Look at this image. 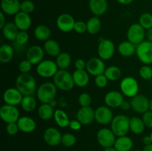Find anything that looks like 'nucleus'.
Returning <instances> with one entry per match:
<instances>
[{"instance_id": "obj_25", "label": "nucleus", "mask_w": 152, "mask_h": 151, "mask_svg": "<svg viewBox=\"0 0 152 151\" xmlns=\"http://www.w3.org/2000/svg\"><path fill=\"white\" fill-rule=\"evenodd\" d=\"M89 75L86 70H75L73 73V79L76 86L83 87L88 85L89 83Z\"/></svg>"}, {"instance_id": "obj_19", "label": "nucleus", "mask_w": 152, "mask_h": 151, "mask_svg": "<svg viewBox=\"0 0 152 151\" xmlns=\"http://www.w3.org/2000/svg\"><path fill=\"white\" fill-rule=\"evenodd\" d=\"M77 119L83 125H89L95 120V110L91 106L81 107L77 113Z\"/></svg>"}, {"instance_id": "obj_1", "label": "nucleus", "mask_w": 152, "mask_h": 151, "mask_svg": "<svg viewBox=\"0 0 152 151\" xmlns=\"http://www.w3.org/2000/svg\"><path fill=\"white\" fill-rule=\"evenodd\" d=\"M15 85L23 96H34L37 92V81L30 73H21L16 77Z\"/></svg>"}, {"instance_id": "obj_40", "label": "nucleus", "mask_w": 152, "mask_h": 151, "mask_svg": "<svg viewBox=\"0 0 152 151\" xmlns=\"http://www.w3.org/2000/svg\"><path fill=\"white\" fill-rule=\"evenodd\" d=\"M76 142H77L76 136L72 133H66L62 136L61 144H62L64 146L67 147H73L76 144Z\"/></svg>"}, {"instance_id": "obj_10", "label": "nucleus", "mask_w": 152, "mask_h": 151, "mask_svg": "<svg viewBox=\"0 0 152 151\" xmlns=\"http://www.w3.org/2000/svg\"><path fill=\"white\" fill-rule=\"evenodd\" d=\"M19 115V110L16 106L5 104L0 108V117L7 124L17 122L20 118Z\"/></svg>"}, {"instance_id": "obj_7", "label": "nucleus", "mask_w": 152, "mask_h": 151, "mask_svg": "<svg viewBox=\"0 0 152 151\" xmlns=\"http://www.w3.org/2000/svg\"><path fill=\"white\" fill-rule=\"evenodd\" d=\"M136 54L139 60L144 65L152 64V42L148 40H144L137 45Z\"/></svg>"}, {"instance_id": "obj_9", "label": "nucleus", "mask_w": 152, "mask_h": 151, "mask_svg": "<svg viewBox=\"0 0 152 151\" xmlns=\"http://www.w3.org/2000/svg\"><path fill=\"white\" fill-rule=\"evenodd\" d=\"M145 35V30L139 23H134L130 25L127 30V40L138 45L144 41Z\"/></svg>"}, {"instance_id": "obj_33", "label": "nucleus", "mask_w": 152, "mask_h": 151, "mask_svg": "<svg viewBox=\"0 0 152 151\" xmlns=\"http://www.w3.org/2000/svg\"><path fill=\"white\" fill-rule=\"evenodd\" d=\"M13 49L11 45L4 44L0 47V62L3 64H7L13 59Z\"/></svg>"}, {"instance_id": "obj_23", "label": "nucleus", "mask_w": 152, "mask_h": 151, "mask_svg": "<svg viewBox=\"0 0 152 151\" xmlns=\"http://www.w3.org/2000/svg\"><path fill=\"white\" fill-rule=\"evenodd\" d=\"M88 5L91 13L96 16L103 15L108 9L106 0H89Z\"/></svg>"}, {"instance_id": "obj_14", "label": "nucleus", "mask_w": 152, "mask_h": 151, "mask_svg": "<svg viewBox=\"0 0 152 151\" xmlns=\"http://www.w3.org/2000/svg\"><path fill=\"white\" fill-rule=\"evenodd\" d=\"M114 117L111 109L106 105L99 106L95 110V121L99 124L106 125L111 124Z\"/></svg>"}, {"instance_id": "obj_26", "label": "nucleus", "mask_w": 152, "mask_h": 151, "mask_svg": "<svg viewBox=\"0 0 152 151\" xmlns=\"http://www.w3.org/2000/svg\"><path fill=\"white\" fill-rule=\"evenodd\" d=\"M114 147L117 151H131L133 147V141L127 136H120L116 139Z\"/></svg>"}, {"instance_id": "obj_61", "label": "nucleus", "mask_w": 152, "mask_h": 151, "mask_svg": "<svg viewBox=\"0 0 152 151\" xmlns=\"http://www.w3.org/2000/svg\"><path fill=\"white\" fill-rule=\"evenodd\" d=\"M150 136H151V142H152V130H151V133H150Z\"/></svg>"}, {"instance_id": "obj_12", "label": "nucleus", "mask_w": 152, "mask_h": 151, "mask_svg": "<svg viewBox=\"0 0 152 151\" xmlns=\"http://www.w3.org/2000/svg\"><path fill=\"white\" fill-rule=\"evenodd\" d=\"M130 102L132 109L137 113L144 114L150 110V100L144 95L137 94L132 98Z\"/></svg>"}, {"instance_id": "obj_58", "label": "nucleus", "mask_w": 152, "mask_h": 151, "mask_svg": "<svg viewBox=\"0 0 152 151\" xmlns=\"http://www.w3.org/2000/svg\"><path fill=\"white\" fill-rule=\"evenodd\" d=\"M48 104L53 108H55L56 106H57V102H56V99H53V100H52L51 102H49Z\"/></svg>"}, {"instance_id": "obj_38", "label": "nucleus", "mask_w": 152, "mask_h": 151, "mask_svg": "<svg viewBox=\"0 0 152 151\" xmlns=\"http://www.w3.org/2000/svg\"><path fill=\"white\" fill-rule=\"evenodd\" d=\"M104 75L106 76L108 81H116L120 78L122 76V71L120 68L117 66H109L106 68Z\"/></svg>"}, {"instance_id": "obj_22", "label": "nucleus", "mask_w": 152, "mask_h": 151, "mask_svg": "<svg viewBox=\"0 0 152 151\" xmlns=\"http://www.w3.org/2000/svg\"><path fill=\"white\" fill-rule=\"evenodd\" d=\"M13 22L19 30L23 31L28 30L32 25V20L30 15L22 11L15 15Z\"/></svg>"}, {"instance_id": "obj_11", "label": "nucleus", "mask_w": 152, "mask_h": 151, "mask_svg": "<svg viewBox=\"0 0 152 151\" xmlns=\"http://www.w3.org/2000/svg\"><path fill=\"white\" fill-rule=\"evenodd\" d=\"M115 52L114 42L108 38H102L99 41L97 47L98 56L102 60H109L113 57Z\"/></svg>"}, {"instance_id": "obj_13", "label": "nucleus", "mask_w": 152, "mask_h": 151, "mask_svg": "<svg viewBox=\"0 0 152 151\" xmlns=\"http://www.w3.org/2000/svg\"><path fill=\"white\" fill-rule=\"evenodd\" d=\"M105 69V65L104 60L99 57H92L86 62V70L91 76H96L104 74Z\"/></svg>"}, {"instance_id": "obj_57", "label": "nucleus", "mask_w": 152, "mask_h": 151, "mask_svg": "<svg viewBox=\"0 0 152 151\" xmlns=\"http://www.w3.org/2000/svg\"><path fill=\"white\" fill-rule=\"evenodd\" d=\"M142 151H152V144H150L145 145Z\"/></svg>"}, {"instance_id": "obj_15", "label": "nucleus", "mask_w": 152, "mask_h": 151, "mask_svg": "<svg viewBox=\"0 0 152 151\" xmlns=\"http://www.w3.org/2000/svg\"><path fill=\"white\" fill-rule=\"evenodd\" d=\"M56 23L59 30L64 33H69L74 30L76 21L69 13H62L58 16Z\"/></svg>"}, {"instance_id": "obj_43", "label": "nucleus", "mask_w": 152, "mask_h": 151, "mask_svg": "<svg viewBox=\"0 0 152 151\" xmlns=\"http://www.w3.org/2000/svg\"><path fill=\"white\" fill-rule=\"evenodd\" d=\"M32 64L28 59H24L22 60L19 63L18 65V69L21 73H29L30 71L31 70L32 68Z\"/></svg>"}, {"instance_id": "obj_52", "label": "nucleus", "mask_w": 152, "mask_h": 151, "mask_svg": "<svg viewBox=\"0 0 152 151\" xmlns=\"http://www.w3.org/2000/svg\"><path fill=\"white\" fill-rule=\"evenodd\" d=\"M120 108H121L123 110L128 111L130 109H132V105H131V102H129V101L124 100L123 102V103L120 105Z\"/></svg>"}, {"instance_id": "obj_41", "label": "nucleus", "mask_w": 152, "mask_h": 151, "mask_svg": "<svg viewBox=\"0 0 152 151\" xmlns=\"http://www.w3.org/2000/svg\"><path fill=\"white\" fill-rule=\"evenodd\" d=\"M139 75L142 79L149 80L152 78V68L148 65H144L140 68Z\"/></svg>"}, {"instance_id": "obj_47", "label": "nucleus", "mask_w": 152, "mask_h": 151, "mask_svg": "<svg viewBox=\"0 0 152 151\" xmlns=\"http://www.w3.org/2000/svg\"><path fill=\"white\" fill-rule=\"evenodd\" d=\"M74 30L79 34H83L84 33H86L87 31V25H86V22L81 20L76 21Z\"/></svg>"}, {"instance_id": "obj_34", "label": "nucleus", "mask_w": 152, "mask_h": 151, "mask_svg": "<svg viewBox=\"0 0 152 151\" xmlns=\"http://www.w3.org/2000/svg\"><path fill=\"white\" fill-rule=\"evenodd\" d=\"M145 127L142 118L137 116L130 118V130L133 133L136 135L141 134L144 132Z\"/></svg>"}, {"instance_id": "obj_32", "label": "nucleus", "mask_w": 152, "mask_h": 151, "mask_svg": "<svg viewBox=\"0 0 152 151\" xmlns=\"http://www.w3.org/2000/svg\"><path fill=\"white\" fill-rule=\"evenodd\" d=\"M49 104H41L38 108V115L42 120L48 121L53 118L55 110Z\"/></svg>"}, {"instance_id": "obj_21", "label": "nucleus", "mask_w": 152, "mask_h": 151, "mask_svg": "<svg viewBox=\"0 0 152 151\" xmlns=\"http://www.w3.org/2000/svg\"><path fill=\"white\" fill-rule=\"evenodd\" d=\"M21 2L19 0H1V11L5 15L15 16L20 12Z\"/></svg>"}, {"instance_id": "obj_44", "label": "nucleus", "mask_w": 152, "mask_h": 151, "mask_svg": "<svg viewBox=\"0 0 152 151\" xmlns=\"http://www.w3.org/2000/svg\"><path fill=\"white\" fill-rule=\"evenodd\" d=\"M78 102L81 107H89L92 102L91 96L88 93H83L79 96Z\"/></svg>"}, {"instance_id": "obj_50", "label": "nucleus", "mask_w": 152, "mask_h": 151, "mask_svg": "<svg viewBox=\"0 0 152 151\" xmlns=\"http://www.w3.org/2000/svg\"><path fill=\"white\" fill-rule=\"evenodd\" d=\"M82 126H83V124L80 123V121H78L77 119H74L70 121V124L68 127L72 130L77 131V130H80L81 129Z\"/></svg>"}, {"instance_id": "obj_30", "label": "nucleus", "mask_w": 152, "mask_h": 151, "mask_svg": "<svg viewBox=\"0 0 152 151\" xmlns=\"http://www.w3.org/2000/svg\"><path fill=\"white\" fill-rule=\"evenodd\" d=\"M34 36L37 39L41 41H46L50 39L51 36V30L50 28L45 25H39L36 27L34 30Z\"/></svg>"}, {"instance_id": "obj_39", "label": "nucleus", "mask_w": 152, "mask_h": 151, "mask_svg": "<svg viewBox=\"0 0 152 151\" xmlns=\"http://www.w3.org/2000/svg\"><path fill=\"white\" fill-rule=\"evenodd\" d=\"M139 24L145 30L152 28V14L151 13H143L139 18Z\"/></svg>"}, {"instance_id": "obj_45", "label": "nucleus", "mask_w": 152, "mask_h": 151, "mask_svg": "<svg viewBox=\"0 0 152 151\" xmlns=\"http://www.w3.org/2000/svg\"><path fill=\"white\" fill-rule=\"evenodd\" d=\"M28 40H29V35H28V33H27V31L19 30L15 41H16V43L18 45L22 46L26 44L27 43H28Z\"/></svg>"}, {"instance_id": "obj_27", "label": "nucleus", "mask_w": 152, "mask_h": 151, "mask_svg": "<svg viewBox=\"0 0 152 151\" xmlns=\"http://www.w3.org/2000/svg\"><path fill=\"white\" fill-rule=\"evenodd\" d=\"M2 34L4 38L10 41H14L16 40L17 34L19 33V30L15 25L14 22H6L5 25L1 29Z\"/></svg>"}, {"instance_id": "obj_53", "label": "nucleus", "mask_w": 152, "mask_h": 151, "mask_svg": "<svg viewBox=\"0 0 152 151\" xmlns=\"http://www.w3.org/2000/svg\"><path fill=\"white\" fill-rule=\"evenodd\" d=\"M4 13L2 11L0 12V29H2L3 27L5 25V16H4Z\"/></svg>"}, {"instance_id": "obj_60", "label": "nucleus", "mask_w": 152, "mask_h": 151, "mask_svg": "<svg viewBox=\"0 0 152 151\" xmlns=\"http://www.w3.org/2000/svg\"><path fill=\"white\" fill-rule=\"evenodd\" d=\"M150 110L152 111V99H150Z\"/></svg>"}, {"instance_id": "obj_31", "label": "nucleus", "mask_w": 152, "mask_h": 151, "mask_svg": "<svg viewBox=\"0 0 152 151\" xmlns=\"http://www.w3.org/2000/svg\"><path fill=\"white\" fill-rule=\"evenodd\" d=\"M53 119H54L56 124L59 127H62V128L68 127L70 121H71L68 114L62 109H57L55 110Z\"/></svg>"}, {"instance_id": "obj_54", "label": "nucleus", "mask_w": 152, "mask_h": 151, "mask_svg": "<svg viewBox=\"0 0 152 151\" xmlns=\"http://www.w3.org/2000/svg\"><path fill=\"white\" fill-rule=\"evenodd\" d=\"M142 143H143L145 145H148V144H152L151 139L150 135L149 136H144L143 139H142Z\"/></svg>"}, {"instance_id": "obj_56", "label": "nucleus", "mask_w": 152, "mask_h": 151, "mask_svg": "<svg viewBox=\"0 0 152 151\" xmlns=\"http://www.w3.org/2000/svg\"><path fill=\"white\" fill-rule=\"evenodd\" d=\"M133 1L134 0H117V2L121 4H124V5H127V4H131Z\"/></svg>"}, {"instance_id": "obj_16", "label": "nucleus", "mask_w": 152, "mask_h": 151, "mask_svg": "<svg viewBox=\"0 0 152 151\" xmlns=\"http://www.w3.org/2000/svg\"><path fill=\"white\" fill-rule=\"evenodd\" d=\"M23 96L16 87H10L3 93V100L7 105L17 106L21 104Z\"/></svg>"}, {"instance_id": "obj_6", "label": "nucleus", "mask_w": 152, "mask_h": 151, "mask_svg": "<svg viewBox=\"0 0 152 151\" xmlns=\"http://www.w3.org/2000/svg\"><path fill=\"white\" fill-rule=\"evenodd\" d=\"M59 70L56 62L53 60H43L37 65V73L40 77L48 78L53 77Z\"/></svg>"}, {"instance_id": "obj_3", "label": "nucleus", "mask_w": 152, "mask_h": 151, "mask_svg": "<svg viewBox=\"0 0 152 151\" xmlns=\"http://www.w3.org/2000/svg\"><path fill=\"white\" fill-rule=\"evenodd\" d=\"M110 124L111 130L117 137L126 136L130 130V118L123 114L117 115Z\"/></svg>"}, {"instance_id": "obj_55", "label": "nucleus", "mask_w": 152, "mask_h": 151, "mask_svg": "<svg viewBox=\"0 0 152 151\" xmlns=\"http://www.w3.org/2000/svg\"><path fill=\"white\" fill-rule=\"evenodd\" d=\"M146 37H147V39H148V41L152 42V28L147 30Z\"/></svg>"}, {"instance_id": "obj_18", "label": "nucleus", "mask_w": 152, "mask_h": 151, "mask_svg": "<svg viewBox=\"0 0 152 151\" xmlns=\"http://www.w3.org/2000/svg\"><path fill=\"white\" fill-rule=\"evenodd\" d=\"M44 48L39 45H32L26 52V59L31 62L33 65H37L42 62L44 59Z\"/></svg>"}, {"instance_id": "obj_42", "label": "nucleus", "mask_w": 152, "mask_h": 151, "mask_svg": "<svg viewBox=\"0 0 152 151\" xmlns=\"http://www.w3.org/2000/svg\"><path fill=\"white\" fill-rule=\"evenodd\" d=\"M35 10V4L31 0H24L21 2L20 11L28 14L33 13Z\"/></svg>"}, {"instance_id": "obj_5", "label": "nucleus", "mask_w": 152, "mask_h": 151, "mask_svg": "<svg viewBox=\"0 0 152 151\" xmlns=\"http://www.w3.org/2000/svg\"><path fill=\"white\" fill-rule=\"evenodd\" d=\"M120 92L128 98H133L139 92V84L134 77L127 76L123 78L120 82Z\"/></svg>"}, {"instance_id": "obj_48", "label": "nucleus", "mask_w": 152, "mask_h": 151, "mask_svg": "<svg viewBox=\"0 0 152 151\" xmlns=\"http://www.w3.org/2000/svg\"><path fill=\"white\" fill-rule=\"evenodd\" d=\"M6 131L10 136H16L19 131V128L18 127L17 122L15 123H9L6 125Z\"/></svg>"}, {"instance_id": "obj_36", "label": "nucleus", "mask_w": 152, "mask_h": 151, "mask_svg": "<svg viewBox=\"0 0 152 151\" xmlns=\"http://www.w3.org/2000/svg\"><path fill=\"white\" fill-rule=\"evenodd\" d=\"M21 107L25 112H33L37 107V100L34 96H24L20 104Z\"/></svg>"}, {"instance_id": "obj_20", "label": "nucleus", "mask_w": 152, "mask_h": 151, "mask_svg": "<svg viewBox=\"0 0 152 151\" xmlns=\"http://www.w3.org/2000/svg\"><path fill=\"white\" fill-rule=\"evenodd\" d=\"M124 101L123 93L117 90H111L105 94L104 102L106 106L110 108L120 107V105Z\"/></svg>"}, {"instance_id": "obj_49", "label": "nucleus", "mask_w": 152, "mask_h": 151, "mask_svg": "<svg viewBox=\"0 0 152 151\" xmlns=\"http://www.w3.org/2000/svg\"><path fill=\"white\" fill-rule=\"evenodd\" d=\"M142 118L145 127L152 129V111L148 110L144 114H142Z\"/></svg>"}, {"instance_id": "obj_17", "label": "nucleus", "mask_w": 152, "mask_h": 151, "mask_svg": "<svg viewBox=\"0 0 152 151\" xmlns=\"http://www.w3.org/2000/svg\"><path fill=\"white\" fill-rule=\"evenodd\" d=\"M62 136L60 131L56 127H48L44 132L43 139L45 142L50 147H56L61 144Z\"/></svg>"}, {"instance_id": "obj_29", "label": "nucleus", "mask_w": 152, "mask_h": 151, "mask_svg": "<svg viewBox=\"0 0 152 151\" xmlns=\"http://www.w3.org/2000/svg\"><path fill=\"white\" fill-rule=\"evenodd\" d=\"M44 50L48 55L51 57H57L58 55L61 53L60 46L59 43L54 39L47 40L44 43Z\"/></svg>"}, {"instance_id": "obj_37", "label": "nucleus", "mask_w": 152, "mask_h": 151, "mask_svg": "<svg viewBox=\"0 0 152 151\" xmlns=\"http://www.w3.org/2000/svg\"><path fill=\"white\" fill-rule=\"evenodd\" d=\"M55 62L59 70H66L71 64V56L68 53L61 52L56 57Z\"/></svg>"}, {"instance_id": "obj_4", "label": "nucleus", "mask_w": 152, "mask_h": 151, "mask_svg": "<svg viewBox=\"0 0 152 151\" xmlns=\"http://www.w3.org/2000/svg\"><path fill=\"white\" fill-rule=\"evenodd\" d=\"M55 85L62 91H69L74 88V81L72 74L67 70H59L56 75L53 77Z\"/></svg>"}, {"instance_id": "obj_63", "label": "nucleus", "mask_w": 152, "mask_h": 151, "mask_svg": "<svg viewBox=\"0 0 152 151\" xmlns=\"http://www.w3.org/2000/svg\"><path fill=\"white\" fill-rule=\"evenodd\" d=\"M59 151H65V150H59Z\"/></svg>"}, {"instance_id": "obj_2", "label": "nucleus", "mask_w": 152, "mask_h": 151, "mask_svg": "<svg viewBox=\"0 0 152 151\" xmlns=\"http://www.w3.org/2000/svg\"><path fill=\"white\" fill-rule=\"evenodd\" d=\"M57 87L53 82L46 81L40 84L37 87V99L42 104H48L53 99H55L57 93Z\"/></svg>"}, {"instance_id": "obj_28", "label": "nucleus", "mask_w": 152, "mask_h": 151, "mask_svg": "<svg viewBox=\"0 0 152 151\" xmlns=\"http://www.w3.org/2000/svg\"><path fill=\"white\" fill-rule=\"evenodd\" d=\"M118 52L122 56L131 57L136 53L137 45L129 41V40L123 41L119 44Z\"/></svg>"}, {"instance_id": "obj_35", "label": "nucleus", "mask_w": 152, "mask_h": 151, "mask_svg": "<svg viewBox=\"0 0 152 151\" xmlns=\"http://www.w3.org/2000/svg\"><path fill=\"white\" fill-rule=\"evenodd\" d=\"M87 25V32L91 35H95L100 31L102 24L98 16H92L86 22Z\"/></svg>"}, {"instance_id": "obj_8", "label": "nucleus", "mask_w": 152, "mask_h": 151, "mask_svg": "<svg viewBox=\"0 0 152 151\" xmlns=\"http://www.w3.org/2000/svg\"><path fill=\"white\" fill-rule=\"evenodd\" d=\"M117 136L111 128L103 127L98 130L96 133V139L99 144L103 148L114 147Z\"/></svg>"}, {"instance_id": "obj_51", "label": "nucleus", "mask_w": 152, "mask_h": 151, "mask_svg": "<svg viewBox=\"0 0 152 151\" xmlns=\"http://www.w3.org/2000/svg\"><path fill=\"white\" fill-rule=\"evenodd\" d=\"M76 70H85L86 68V62L83 59H78L74 62Z\"/></svg>"}, {"instance_id": "obj_46", "label": "nucleus", "mask_w": 152, "mask_h": 151, "mask_svg": "<svg viewBox=\"0 0 152 151\" xmlns=\"http://www.w3.org/2000/svg\"><path fill=\"white\" fill-rule=\"evenodd\" d=\"M94 81L95 84L99 88H104L108 85V79L104 74H101V75L95 76Z\"/></svg>"}, {"instance_id": "obj_59", "label": "nucleus", "mask_w": 152, "mask_h": 151, "mask_svg": "<svg viewBox=\"0 0 152 151\" xmlns=\"http://www.w3.org/2000/svg\"><path fill=\"white\" fill-rule=\"evenodd\" d=\"M104 151H117L114 147H108V148H105Z\"/></svg>"}, {"instance_id": "obj_24", "label": "nucleus", "mask_w": 152, "mask_h": 151, "mask_svg": "<svg viewBox=\"0 0 152 151\" xmlns=\"http://www.w3.org/2000/svg\"><path fill=\"white\" fill-rule=\"evenodd\" d=\"M19 130L25 133H32L37 127V124L34 118L30 116H22L17 121Z\"/></svg>"}, {"instance_id": "obj_62", "label": "nucleus", "mask_w": 152, "mask_h": 151, "mask_svg": "<svg viewBox=\"0 0 152 151\" xmlns=\"http://www.w3.org/2000/svg\"><path fill=\"white\" fill-rule=\"evenodd\" d=\"M134 151H141V150H134Z\"/></svg>"}]
</instances>
